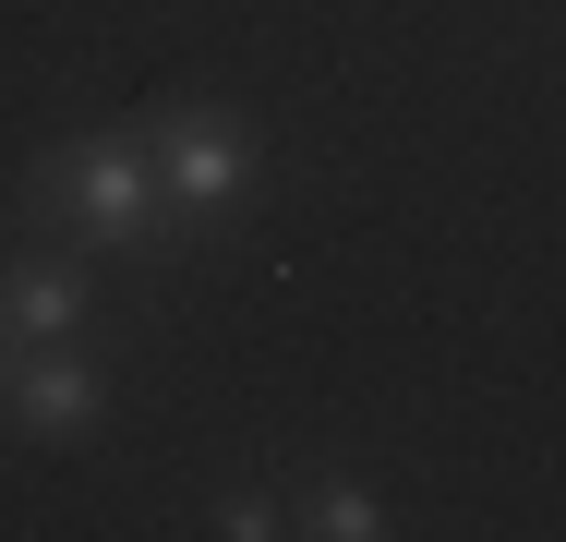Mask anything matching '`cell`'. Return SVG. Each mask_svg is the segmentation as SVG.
Returning a JSON list of instances; mask_svg holds the SVG:
<instances>
[{"mask_svg": "<svg viewBox=\"0 0 566 542\" xmlns=\"http://www.w3.org/2000/svg\"><path fill=\"white\" fill-rule=\"evenodd\" d=\"M24 217L61 229V241H85V253H120V265H169L181 253V217L157 194L145 133H61L24 169Z\"/></svg>", "mask_w": 566, "mask_h": 542, "instance_id": "obj_1", "label": "cell"}, {"mask_svg": "<svg viewBox=\"0 0 566 542\" xmlns=\"http://www.w3.org/2000/svg\"><path fill=\"white\" fill-rule=\"evenodd\" d=\"M145 133V157H157V194L181 217V241H206L229 217L253 206V181H265V145H253V121L229 97H169L157 121H133Z\"/></svg>", "mask_w": 566, "mask_h": 542, "instance_id": "obj_2", "label": "cell"}, {"mask_svg": "<svg viewBox=\"0 0 566 542\" xmlns=\"http://www.w3.org/2000/svg\"><path fill=\"white\" fill-rule=\"evenodd\" d=\"M12 434H24V446H85V434H109V362H85L73 337L12 350Z\"/></svg>", "mask_w": 566, "mask_h": 542, "instance_id": "obj_3", "label": "cell"}, {"mask_svg": "<svg viewBox=\"0 0 566 542\" xmlns=\"http://www.w3.org/2000/svg\"><path fill=\"white\" fill-rule=\"evenodd\" d=\"M85 325H97V265H85V253H12V265H0V337H12V350L85 337Z\"/></svg>", "mask_w": 566, "mask_h": 542, "instance_id": "obj_4", "label": "cell"}, {"mask_svg": "<svg viewBox=\"0 0 566 542\" xmlns=\"http://www.w3.org/2000/svg\"><path fill=\"white\" fill-rule=\"evenodd\" d=\"M290 531H326V542H386L398 519H386V494H374V482H302V494H290Z\"/></svg>", "mask_w": 566, "mask_h": 542, "instance_id": "obj_5", "label": "cell"}, {"mask_svg": "<svg viewBox=\"0 0 566 542\" xmlns=\"http://www.w3.org/2000/svg\"><path fill=\"white\" fill-rule=\"evenodd\" d=\"M206 531L218 542H277L290 531V494H277V482H229L218 507H206Z\"/></svg>", "mask_w": 566, "mask_h": 542, "instance_id": "obj_6", "label": "cell"}]
</instances>
